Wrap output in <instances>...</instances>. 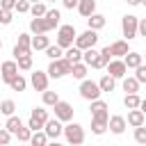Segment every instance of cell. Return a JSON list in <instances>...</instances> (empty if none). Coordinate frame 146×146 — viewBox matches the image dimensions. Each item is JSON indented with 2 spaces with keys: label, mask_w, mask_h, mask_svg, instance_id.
<instances>
[{
  "label": "cell",
  "mask_w": 146,
  "mask_h": 146,
  "mask_svg": "<svg viewBox=\"0 0 146 146\" xmlns=\"http://www.w3.org/2000/svg\"><path fill=\"white\" fill-rule=\"evenodd\" d=\"M30 2H41V0H30Z\"/></svg>",
  "instance_id": "cell-51"
},
{
  "label": "cell",
  "mask_w": 146,
  "mask_h": 146,
  "mask_svg": "<svg viewBox=\"0 0 146 146\" xmlns=\"http://www.w3.org/2000/svg\"><path fill=\"white\" fill-rule=\"evenodd\" d=\"M46 121H48V110H43V107H34L32 114H30L27 125H30V130L34 132V130H43Z\"/></svg>",
  "instance_id": "cell-7"
},
{
  "label": "cell",
  "mask_w": 146,
  "mask_h": 146,
  "mask_svg": "<svg viewBox=\"0 0 146 146\" xmlns=\"http://www.w3.org/2000/svg\"><path fill=\"white\" fill-rule=\"evenodd\" d=\"M130 52V48H128V41H114L112 46H105L103 50H100V55L110 62V59H114V57H125Z\"/></svg>",
  "instance_id": "cell-2"
},
{
  "label": "cell",
  "mask_w": 146,
  "mask_h": 146,
  "mask_svg": "<svg viewBox=\"0 0 146 146\" xmlns=\"http://www.w3.org/2000/svg\"><path fill=\"white\" fill-rule=\"evenodd\" d=\"M91 116H103V119H110V107H107V103L105 100H100V98H96V100H91Z\"/></svg>",
  "instance_id": "cell-14"
},
{
  "label": "cell",
  "mask_w": 146,
  "mask_h": 146,
  "mask_svg": "<svg viewBox=\"0 0 146 146\" xmlns=\"http://www.w3.org/2000/svg\"><path fill=\"white\" fill-rule=\"evenodd\" d=\"M16 62H18V68H21V71H30V68H32V55H23V57H18Z\"/></svg>",
  "instance_id": "cell-38"
},
{
  "label": "cell",
  "mask_w": 146,
  "mask_h": 146,
  "mask_svg": "<svg viewBox=\"0 0 146 146\" xmlns=\"http://www.w3.org/2000/svg\"><path fill=\"white\" fill-rule=\"evenodd\" d=\"M89 66H91V68H105V66H107V59H105V57L98 52V55H96V57L89 62Z\"/></svg>",
  "instance_id": "cell-39"
},
{
  "label": "cell",
  "mask_w": 146,
  "mask_h": 146,
  "mask_svg": "<svg viewBox=\"0 0 146 146\" xmlns=\"http://www.w3.org/2000/svg\"><path fill=\"white\" fill-rule=\"evenodd\" d=\"M59 100V96H57V91H43V105H50V107H55V103Z\"/></svg>",
  "instance_id": "cell-34"
},
{
  "label": "cell",
  "mask_w": 146,
  "mask_h": 146,
  "mask_svg": "<svg viewBox=\"0 0 146 146\" xmlns=\"http://www.w3.org/2000/svg\"><path fill=\"white\" fill-rule=\"evenodd\" d=\"M100 94H103V89H100L98 82H94V80H82V84H80V96H82L84 100H96V98H100Z\"/></svg>",
  "instance_id": "cell-5"
},
{
  "label": "cell",
  "mask_w": 146,
  "mask_h": 146,
  "mask_svg": "<svg viewBox=\"0 0 146 146\" xmlns=\"http://www.w3.org/2000/svg\"><path fill=\"white\" fill-rule=\"evenodd\" d=\"M48 71L43 73V71H34L32 73V78H30V82H32V87L36 89V91H46L48 89Z\"/></svg>",
  "instance_id": "cell-13"
},
{
  "label": "cell",
  "mask_w": 146,
  "mask_h": 146,
  "mask_svg": "<svg viewBox=\"0 0 146 146\" xmlns=\"http://www.w3.org/2000/svg\"><path fill=\"white\" fill-rule=\"evenodd\" d=\"M78 11H80V16L89 18L91 14H96V0H80L78 2Z\"/></svg>",
  "instance_id": "cell-18"
},
{
  "label": "cell",
  "mask_w": 146,
  "mask_h": 146,
  "mask_svg": "<svg viewBox=\"0 0 146 146\" xmlns=\"http://www.w3.org/2000/svg\"><path fill=\"white\" fill-rule=\"evenodd\" d=\"M11 141V132L7 130V128H0V144L5 146V144H9Z\"/></svg>",
  "instance_id": "cell-44"
},
{
  "label": "cell",
  "mask_w": 146,
  "mask_h": 146,
  "mask_svg": "<svg viewBox=\"0 0 146 146\" xmlns=\"http://www.w3.org/2000/svg\"><path fill=\"white\" fill-rule=\"evenodd\" d=\"M0 75H2V80L9 84V82L18 75V62H2V64H0Z\"/></svg>",
  "instance_id": "cell-9"
},
{
  "label": "cell",
  "mask_w": 146,
  "mask_h": 146,
  "mask_svg": "<svg viewBox=\"0 0 146 146\" xmlns=\"http://www.w3.org/2000/svg\"><path fill=\"white\" fill-rule=\"evenodd\" d=\"M125 2H128V5H132V7H135V5H141V0H125Z\"/></svg>",
  "instance_id": "cell-48"
},
{
  "label": "cell",
  "mask_w": 146,
  "mask_h": 146,
  "mask_svg": "<svg viewBox=\"0 0 146 146\" xmlns=\"http://www.w3.org/2000/svg\"><path fill=\"white\" fill-rule=\"evenodd\" d=\"M46 5L43 2H32V7H30V14L32 16H46Z\"/></svg>",
  "instance_id": "cell-36"
},
{
  "label": "cell",
  "mask_w": 146,
  "mask_h": 146,
  "mask_svg": "<svg viewBox=\"0 0 146 146\" xmlns=\"http://www.w3.org/2000/svg\"><path fill=\"white\" fill-rule=\"evenodd\" d=\"M0 23L2 25H9L11 23V9H0Z\"/></svg>",
  "instance_id": "cell-43"
},
{
  "label": "cell",
  "mask_w": 146,
  "mask_h": 146,
  "mask_svg": "<svg viewBox=\"0 0 146 146\" xmlns=\"http://www.w3.org/2000/svg\"><path fill=\"white\" fill-rule=\"evenodd\" d=\"M43 18H46L48 27H50V30H55V27H59V18H62V14H59L57 9H48Z\"/></svg>",
  "instance_id": "cell-20"
},
{
  "label": "cell",
  "mask_w": 146,
  "mask_h": 146,
  "mask_svg": "<svg viewBox=\"0 0 146 146\" xmlns=\"http://www.w3.org/2000/svg\"><path fill=\"white\" fill-rule=\"evenodd\" d=\"M14 137H18V141H30V137H32L30 125H21V128H18V132H16Z\"/></svg>",
  "instance_id": "cell-35"
},
{
  "label": "cell",
  "mask_w": 146,
  "mask_h": 146,
  "mask_svg": "<svg viewBox=\"0 0 146 146\" xmlns=\"http://www.w3.org/2000/svg\"><path fill=\"white\" fill-rule=\"evenodd\" d=\"M123 91L137 94V91H139V80H137V78H123Z\"/></svg>",
  "instance_id": "cell-29"
},
{
  "label": "cell",
  "mask_w": 146,
  "mask_h": 146,
  "mask_svg": "<svg viewBox=\"0 0 146 146\" xmlns=\"http://www.w3.org/2000/svg\"><path fill=\"white\" fill-rule=\"evenodd\" d=\"M144 119H146V114L139 110V107H135V110H130L128 112V125H132V128H137V125H144Z\"/></svg>",
  "instance_id": "cell-17"
},
{
  "label": "cell",
  "mask_w": 146,
  "mask_h": 146,
  "mask_svg": "<svg viewBox=\"0 0 146 146\" xmlns=\"http://www.w3.org/2000/svg\"><path fill=\"white\" fill-rule=\"evenodd\" d=\"M98 84H100L103 94H105V91H114V87H116V78H114V75H110V73H105V75L98 80Z\"/></svg>",
  "instance_id": "cell-21"
},
{
  "label": "cell",
  "mask_w": 146,
  "mask_h": 146,
  "mask_svg": "<svg viewBox=\"0 0 146 146\" xmlns=\"http://www.w3.org/2000/svg\"><path fill=\"white\" fill-rule=\"evenodd\" d=\"M14 112H16V103H14V100H0V114L11 116Z\"/></svg>",
  "instance_id": "cell-33"
},
{
  "label": "cell",
  "mask_w": 146,
  "mask_h": 146,
  "mask_svg": "<svg viewBox=\"0 0 146 146\" xmlns=\"http://www.w3.org/2000/svg\"><path fill=\"white\" fill-rule=\"evenodd\" d=\"M78 2H80V0H62V5H64L66 9H73V7H78Z\"/></svg>",
  "instance_id": "cell-46"
},
{
  "label": "cell",
  "mask_w": 146,
  "mask_h": 146,
  "mask_svg": "<svg viewBox=\"0 0 146 146\" xmlns=\"http://www.w3.org/2000/svg\"><path fill=\"white\" fill-rule=\"evenodd\" d=\"M135 141L137 144H146V128L144 125H137L135 128Z\"/></svg>",
  "instance_id": "cell-40"
},
{
  "label": "cell",
  "mask_w": 146,
  "mask_h": 146,
  "mask_svg": "<svg viewBox=\"0 0 146 146\" xmlns=\"http://www.w3.org/2000/svg\"><path fill=\"white\" fill-rule=\"evenodd\" d=\"M75 36H78V32H75L73 25H59V30H57V46L68 48V46L75 43Z\"/></svg>",
  "instance_id": "cell-4"
},
{
  "label": "cell",
  "mask_w": 146,
  "mask_h": 146,
  "mask_svg": "<svg viewBox=\"0 0 146 146\" xmlns=\"http://www.w3.org/2000/svg\"><path fill=\"white\" fill-rule=\"evenodd\" d=\"M107 71H110V75H114V78H125L128 66H125L123 59H110V62H107Z\"/></svg>",
  "instance_id": "cell-12"
},
{
  "label": "cell",
  "mask_w": 146,
  "mask_h": 146,
  "mask_svg": "<svg viewBox=\"0 0 146 146\" xmlns=\"http://www.w3.org/2000/svg\"><path fill=\"white\" fill-rule=\"evenodd\" d=\"M139 110H141V112H144V114H146V98H144V100H141V105H139Z\"/></svg>",
  "instance_id": "cell-49"
},
{
  "label": "cell",
  "mask_w": 146,
  "mask_h": 146,
  "mask_svg": "<svg viewBox=\"0 0 146 146\" xmlns=\"http://www.w3.org/2000/svg\"><path fill=\"white\" fill-rule=\"evenodd\" d=\"M87 68H89V64H84V62H75L71 75H73L75 80H84V78H87Z\"/></svg>",
  "instance_id": "cell-24"
},
{
  "label": "cell",
  "mask_w": 146,
  "mask_h": 146,
  "mask_svg": "<svg viewBox=\"0 0 146 146\" xmlns=\"http://www.w3.org/2000/svg\"><path fill=\"white\" fill-rule=\"evenodd\" d=\"M144 57H146V55H144Z\"/></svg>",
  "instance_id": "cell-53"
},
{
  "label": "cell",
  "mask_w": 146,
  "mask_h": 146,
  "mask_svg": "<svg viewBox=\"0 0 146 146\" xmlns=\"http://www.w3.org/2000/svg\"><path fill=\"white\" fill-rule=\"evenodd\" d=\"M0 128H2V125H0Z\"/></svg>",
  "instance_id": "cell-54"
},
{
  "label": "cell",
  "mask_w": 146,
  "mask_h": 146,
  "mask_svg": "<svg viewBox=\"0 0 146 146\" xmlns=\"http://www.w3.org/2000/svg\"><path fill=\"white\" fill-rule=\"evenodd\" d=\"M0 50H2V39H0Z\"/></svg>",
  "instance_id": "cell-50"
},
{
  "label": "cell",
  "mask_w": 146,
  "mask_h": 146,
  "mask_svg": "<svg viewBox=\"0 0 146 146\" xmlns=\"http://www.w3.org/2000/svg\"><path fill=\"white\" fill-rule=\"evenodd\" d=\"M123 105H125L128 110H135V107H139V105H141V98H139L137 94H125V98H123Z\"/></svg>",
  "instance_id": "cell-31"
},
{
  "label": "cell",
  "mask_w": 146,
  "mask_h": 146,
  "mask_svg": "<svg viewBox=\"0 0 146 146\" xmlns=\"http://www.w3.org/2000/svg\"><path fill=\"white\" fill-rule=\"evenodd\" d=\"M141 5H146V0H141Z\"/></svg>",
  "instance_id": "cell-52"
},
{
  "label": "cell",
  "mask_w": 146,
  "mask_h": 146,
  "mask_svg": "<svg viewBox=\"0 0 146 146\" xmlns=\"http://www.w3.org/2000/svg\"><path fill=\"white\" fill-rule=\"evenodd\" d=\"M21 125H23V121H21V116H16V114H11V116L7 119V123H5V128H7L11 135H16Z\"/></svg>",
  "instance_id": "cell-28"
},
{
  "label": "cell",
  "mask_w": 146,
  "mask_h": 146,
  "mask_svg": "<svg viewBox=\"0 0 146 146\" xmlns=\"http://www.w3.org/2000/svg\"><path fill=\"white\" fill-rule=\"evenodd\" d=\"M46 141H48L46 130H34L32 137H30V144H32V146H46Z\"/></svg>",
  "instance_id": "cell-26"
},
{
  "label": "cell",
  "mask_w": 146,
  "mask_h": 146,
  "mask_svg": "<svg viewBox=\"0 0 146 146\" xmlns=\"http://www.w3.org/2000/svg\"><path fill=\"white\" fill-rule=\"evenodd\" d=\"M64 57H66V59H71L73 64H75V62H82V50H80L78 46H68V48H66V52H64Z\"/></svg>",
  "instance_id": "cell-27"
},
{
  "label": "cell",
  "mask_w": 146,
  "mask_h": 146,
  "mask_svg": "<svg viewBox=\"0 0 146 146\" xmlns=\"http://www.w3.org/2000/svg\"><path fill=\"white\" fill-rule=\"evenodd\" d=\"M141 57H144V55H139V52L130 50V52L123 57V62H125V66H128V68H137V66L141 64Z\"/></svg>",
  "instance_id": "cell-23"
},
{
  "label": "cell",
  "mask_w": 146,
  "mask_h": 146,
  "mask_svg": "<svg viewBox=\"0 0 146 146\" xmlns=\"http://www.w3.org/2000/svg\"><path fill=\"white\" fill-rule=\"evenodd\" d=\"M87 25L98 32L100 27H105V16H103V14H91V16L87 18Z\"/></svg>",
  "instance_id": "cell-22"
},
{
  "label": "cell",
  "mask_w": 146,
  "mask_h": 146,
  "mask_svg": "<svg viewBox=\"0 0 146 146\" xmlns=\"http://www.w3.org/2000/svg\"><path fill=\"white\" fill-rule=\"evenodd\" d=\"M0 9H16V0H0Z\"/></svg>",
  "instance_id": "cell-45"
},
{
  "label": "cell",
  "mask_w": 146,
  "mask_h": 146,
  "mask_svg": "<svg viewBox=\"0 0 146 146\" xmlns=\"http://www.w3.org/2000/svg\"><path fill=\"white\" fill-rule=\"evenodd\" d=\"M18 48H25V50H32V36L30 34H18Z\"/></svg>",
  "instance_id": "cell-37"
},
{
  "label": "cell",
  "mask_w": 146,
  "mask_h": 146,
  "mask_svg": "<svg viewBox=\"0 0 146 146\" xmlns=\"http://www.w3.org/2000/svg\"><path fill=\"white\" fill-rule=\"evenodd\" d=\"M98 43V34H96V30H87V32H82V34H78L75 36V46L80 48V50H87V48H94Z\"/></svg>",
  "instance_id": "cell-8"
},
{
  "label": "cell",
  "mask_w": 146,
  "mask_h": 146,
  "mask_svg": "<svg viewBox=\"0 0 146 146\" xmlns=\"http://www.w3.org/2000/svg\"><path fill=\"white\" fill-rule=\"evenodd\" d=\"M62 50H64V48L57 46V43H55V46H48V48H46V57H48V59H59V57H64Z\"/></svg>",
  "instance_id": "cell-32"
},
{
  "label": "cell",
  "mask_w": 146,
  "mask_h": 146,
  "mask_svg": "<svg viewBox=\"0 0 146 146\" xmlns=\"http://www.w3.org/2000/svg\"><path fill=\"white\" fill-rule=\"evenodd\" d=\"M73 71V62L66 59V57H59V59H50V66H48V75L50 78H64V75H71Z\"/></svg>",
  "instance_id": "cell-1"
},
{
  "label": "cell",
  "mask_w": 146,
  "mask_h": 146,
  "mask_svg": "<svg viewBox=\"0 0 146 146\" xmlns=\"http://www.w3.org/2000/svg\"><path fill=\"white\" fill-rule=\"evenodd\" d=\"M30 32H34V34H46V32H50V27H48V23H46L43 16H34V18L30 21Z\"/></svg>",
  "instance_id": "cell-15"
},
{
  "label": "cell",
  "mask_w": 146,
  "mask_h": 146,
  "mask_svg": "<svg viewBox=\"0 0 146 146\" xmlns=\"http://www.w3.org/2000/svg\"><path fill=\"white\" fill-rule=\"evenodd\" d=\"M52 2H55V0H52Z\"/></svg>",
  "instance_id": "cell-55"
},
{
  "label": "cell",
  "mask_w": 146,
  "mask_h": 146,
  "mask_svg": "<svg viewBox=\"0 0 146 146\" xmlns=\"http://www.w3.org/2000/svg\"><path fill=\"white\" fill-rule=\"evenodd\" d=\"M135 71H137V73H135V78L139 80V84H146V66H144V64H139Z\"/></svg>",
  "instance_id": "cell-42"
},
{
  "label": "cell",
  "mask_w": 146,
  "mask_h": 146,
  "mask_svg": "<svg viewBox=\"0 0 146 146\" xmlns=\"http://www.w3.org/2000/svg\"><path fill=\"white\" fill-rule=\"evenodd\" d=\"M107 121L110 119H103V116H91V132L94 135H103L107 130Z\"/></svg>",
  "instance_id": "cell-19"
},
{
  "label": "cell",
  "mask_w": 146,
  "mask_h": 146,
  "mask_svg": "<svg viewBox=\"0 0 146 146\" xmlns=\"http://www.w3.org/2000/svg\"><path fill=\"white\" fill-rule=\"evenodd\" d=\"M9 87H11V91H25V87H27V80H25V78L18 73V75H16V78L9 82Z\"/></svg>",
  "instance_id": "cell-30"
},
{
  "label": "cell",
  "mask_w": 146,
  "mask_h": 146,
  "mask_svg": "<svg viewBox=\"0 0 146 146\" xmlns=\"http://www.w3.org/2000/svg\"><path fill=\"white\" fill-rule=\"evenodd\" d=\"M55 116L59 121H71L73 119V105L71 103H64V100H57L55 103Z\"/></svg>",
  "instance_id": "cell-10"
},
{
  "label": "cell",
  "mask_w": 146,
  "mask_h": 146,
  "mask_svg": "<svg viewBox=\"0 0 146 146\" xmlns=\"http://www.w3.org/2000/svg\"><path fill=\"white\" fill-rule=\"evenodd\" d=\"M64 137H66L68 144L78 146V144L84 141V128H82L80 123H68V125L64 128Z\"/></svg>",
  "instance_id": "cell-6"
},
{
  "label": "cell",
  "mask_w": 146,
  "mask_h": 146,
  "mask_svg": "<svg viewBox=\"0 0 146 146\" xmlns=\"http://www.w3.org/2000/svg\"><path fill=\"white\" fill-rule=\"evenodd\" d=\"M43 130H46V135H48V139H57L62 132H64V128H62V121L55 116V119H48L46 121V125H43Z\"/></svg>",
  "instance_id": "cell-11"
},
{
  "label": "cell",
  "mask_w": 146,
  "mask_h": 146,
  "mask_svg": "<svg viewBox=\"0 0 146 146\" xmlns=\"http://www.w3.org/2000/svg\"><path fill=\"white\" fill-rule=\"evenodd\" d=\"M107 128H110L114 135H121V132L128 128V121H125L123 116H119V114H116V116H110V121H107Z\"/></svg>",
  "instance_id": "cell-16"
},
{
  "label": "cell",
  "mask_w": 146,
  "mask_h": 146,
  "mask_svg": "<svg viewBox=\"0 0 146 146\" xmlns=\"http://www.w3.org/2000/svg\"><path fill=\"white\" fill-rule=\"evenodd\" d=\"M48 46H50V41H48L46 34H34V36H32V48H34V50H46Z\"/></svg>",
  "instance_id": "cell-25"
},
{
  "label": "cell",
  "mask_w": 146,
  "mask_h": 146,
  "mask_svg": "<svg viewBox=\"0 0 146 146\" xmlns=\"http://www.w3.org/2000/svg\"><path fill=\"white\" fill-rule=\"evenodd\" d=\"M137 32H139V36H146V18L139 21V30H137Z\"/></svg>",
  "instance_id": "cell-47"
},
{
  "label": "cell",
  "mask_w": 146,
  "mask_h": 146,
  "mask_svg": "<svg viewBox=\"0 0 146 146\" xmlns=\"http://www.w3.org/2000/svg\"><path fill=\"white\" fill-rule=\"evenodd\" d=\"M30 7H32L30 0H16V11H18V14H27Z\"/></svg>",
  "instance_id": "cell-41"
},
{
  "label": "cell",
  "mask_w": 146,
  "mask_h": 146,
  "mask_svg": "<svg viewBox=\"0 0 146 146\" xmlns=\"http://www.w3.org/2000/svg\"><path fill=\"white\" fill-rule=\"evenodd\" d=\"M121 30H123V36L130 41V39H135V36H139V18L137 16H132V14H125L123 18H121Z\"/></svg>",
  "instance_id": "cell-3"
}]
</instances>
